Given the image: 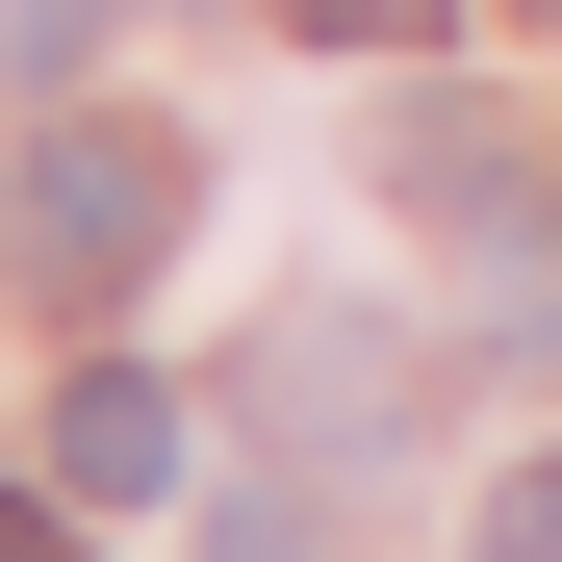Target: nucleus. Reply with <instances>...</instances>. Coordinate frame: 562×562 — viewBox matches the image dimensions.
<instances>
[{
  "label": "nucleus",
  "mask_w": 562,
  "mask_h": 562,
  "mask_svg": "<svg viewBox=\"0 0 562 562\" xmlns=\"http://www.w3.org/2000/svg\"><path fill=\"white\" fill-rule=\"evenodd\" d=\"M179 205H205V179H179L154 128H52L26 179H0V256H26L52 307H103V281H154V256H179Z\"/></svg>",
  "instance_id": "nucleus-1"
},
{
  "label": "nucleus",
  "mask_w": 562,
  "mask_h": 562,
  "mask_svg": "<svg viewBox=\"0 0 562 562\" xmlns=\"http://www.w3.org/2000/svg\"><path fill=\"white\" fill-rule=\"evenodd\" d=\"M154 486H179V384L77 358V384H52V512H154Z\"/></svg>",
  "instance_id": "nucleus-2"
},
{
  "label": "nucleus",
  "mask_w": 562,
  "mask_h": 562,
  "mask_svg": "<svg viewBox=\"0 0 562 562\" xmlns=\"http://www.w3.org/2000/svg\"><path fill=\"white\" fill-rule=\"evenodd\" d=\"M307 52H435V0H281Z\"/></svg>",
  "instance_id": "nucleus-3"
},
{
  "label": "nucleus",
  "mask_w": 562,
  "mask_h": 562,
  "mask_svg": "<svg viewBox=\"0 0 562 562\" xmlns=\"http://www.w3.org/2000/svg\"><path fill=\"white\" fill-rule=\"evenodd\" d=\"M486 562H562V460H537V486H486Z\"/></svg>",
  "instance_id": "nucleus-4"
},
{
  "label": "nucleus",
  "mask_w": 562,
  "mask_h": 562,
  "mask_svg": "<svg viewBox=\"0 0 562 562\" xmlns=\"http://www.w3.org/2000/svg\"><path fill=\"white\" fill-rule=\"evenodd\" d=\"M0 26H26V52H103V26H128V0H0Z\"/></svg>",
  "instance_id": "nucleus-5"
},
{
  "label": "nucleus",
  "mask_w": 562,
  "mask_h": 562,
  "mask_svg": "<svg viewBox=\"0 0 562 562\" xmlns=\"http://www.w3.org/2000/svg\"><path fill=\"white\" fill-rule=\"evenodd\" d=\"M0 562H77V512H52V486H0Z\"/></svg>",
  "instance_id": "nucleus-6"
},
{
  "label": "nucleus",
  "mask_w": 562,
  "mask_h": 562,
  "mask_svg": "<svg viewBox=\"0 0 562 562\" xmlns=\"http://www.w3.org/2000/svg\"><path fill=\"white\" fill-rule=\"evenodd\" d=\"M205 562H307V512H231V537H205Z\"/></svg>",
  "instance_id": "nucleus-7"
}]
</instances>
